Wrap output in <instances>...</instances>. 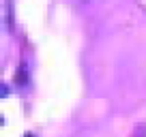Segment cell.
<instances>
[{
    "mask_svg": "<svg viewBox=\"0 0 146 137\" xmlns=\"http://www.w3.org/2000/svg\"><path fill=\"white\" fill-rule=\"evenodd\" d=\"M24 137H35V135H24Z\"/></svg>",
    "mask_w": 146,
    "mask_h": 137,
    "instance_id": "6da1fadb",
    "label": "cell"
}]
</instances>
